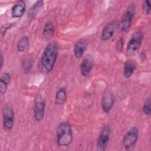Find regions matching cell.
Here are the masks:
<instances>
[{"mask_svg": "<svg viewBox=\"0 0 151 151\" xmlns=\"http://www.w3.org/2000/svg\"><path fill=\"white\" fill-rule=\"evenodd\" d=\"M58 54V47L54 42L49 43L45 48L40 62V70L43 74L51 72Z\"/></svg>", "mask_w": 151, "mask_h": 151, "instance_id": "cell-1", "label": "cell"}, {"mask_svg": "<svg viewBox=\"0 0 151 151\" xmlns=\"http://www.w3.org/2000/svg\"><path fill=\"white\" fill-rule=\"evenodd\" d=\"M57 143L59 146H68L73 140L71 125L67 122H61L57 129Z\"/></svg>", "mask_w": 151, "mask_h": 151, "instance_id": "cell-2", "label": "cell"}, {"mask_svg": "<svg viewBox=\"0 0 151 151\" xmlns=\"http://www.w3.org/2000/svg\"><path fill=\"white\" fill-rule=\"evenodd\" d=\"M143 38V35L140 31H137L133 34L127 45V53L129 55H134L139 51Z\"/></svg>", "mask_w": 151, "mask_h": 151, "instance_id": "cell-3", "label": "cell"}, {"mask_svg": "<svg viewBox=\"0 0 151 151\" xmlns=\"http://www.w3.org/2000/svg\"><path fill=\"white\" fill-rule=\"evenodd\" d=\"M139 137V129L137 127H132L124 136L122 143L126 150L132 149L136 145Z\"/></svg>", "mask_w": 151, "mask_h": 151, "instance_id": "cell-4", "label": "cell"}, {"mask_svg": "<svg viewBox=\"0 0 151 151\" xmlns=\"http://www.w3.org/2000/svg\"><path fill=\"white\" fill-rule=\"evenodd\" d=\"M135 13V8L134 4L130 5L123 15L122 19L119 24V28L122 32H127L129 30L131 25L132 20Z\"/></svg>", "mask_w": 151, "mask_h": 151, "instance_id": "cell-5", "label": "cell"}, {"mask_svg": "<svg viewBox=\"0 0 151 151\" xmlns=\"http://www.w3.org/2000/svg\"><path fill=\"white\" fill-rule=\"evenodd\" d=\"M2 124L4 129L10 131L14 124V111L10 106H5L2 109Z\"/></svg>", "mask_w": 151, "mask_h": 151, "instance_id": "cell-6", "label": "cell"}, {"mask_svg": "<svg viewBox=\"0 0 151 151\" xmlns=\"http://www.w3.org/2000/svg\"><path fill=\"white\" fill-rule=\"evenodd\" d=\"M111 129L109 126H105L101 130L97 140V150L104 151L107 148L110 140Z\"/></svg>", "mask_w": 151, "mask_h": 151, "instance_id": "cell-7", "label": "cell"}, {"mask_svg": "<svg viewBox=\"0 0 151 151\" xmlns=\"http://www.w3.org/2000/svg\"><path fill=\"white\" fill-rule=\"evenodd\" d=\"M45 103L44 99L41 97H37L33 107L34 118L36 122H40L43 119L45 114Z\"/></svg>", "mask_w": 151, "mask_h": 151, "instance_id": "cell-8", "label": "cell"}, {"mask_svg": "<svg viewBox=\"0 0 151 151\" xmlns=\"http://www.w3.org/2000/svg\"><path fill=\"white\" fill-rule=\"evenodd\" d=\"M115 98L113 94L110 91H106L101 98V107L106 113H109L114 104Z\"/></svg>", "mask_w": 151, "mask_h": 151, "instance_id": "cell-9", "label": "cell"}, {"mask_svg": "<svg viewBox=\"0 0 151 151\" xmlns=\"http://www.w3.org/2000/svg\"><path fill=\"white\" fill-rule=\"evenodd\" d=\"M117 28V22L114 21H111L108 22L103 28L100 38L103 41H106L110 40L114 34Z\"/></svg>", "mask_w": 151, "mask_h": 151, "instance_id": "cell-10", "label": "cell"}, {"mask_svg": "<svg viewBox=\"0 0 151 151\" xmlns=\"http://www.w3.org/2000/svg\"><path fill=\"white\" fill-rule=\"evenodd\" d=\"M87 47V42L86 40L81 38L77 41L73 48L74 55L75 58L78 59L83 57L85 51L86 50Z\"/></svg>", "mask_w": 151, "mask_h": 151, "instance_id": "cell-11", "label": "cell"}, {"mask_svg": "<svg viewBox=\"0 0 151 151\" xmlns=\"http://www.w3.org/2000/svg\"><path fill=\"white\" fill-rule=\"evenodd\" d=\"M26 10V3L24 1H19L15 3L11 9V15L13 18H21Z\"/></svg>", "mask_w": 151, "mask_h": 151, "instance_id": "cell-12", "label": "cell"}, {"mask_svg": "<svg viewBox=\"0 0 151 151\" xmlns=\"http://www.w3.org/2000/svg\"><path fill=\"white\" fill-rule=\"evenodd\" d=\"M93 61L89 58H84L82 60L80 65L81 74L83 77L88 76L93 69Z\"/></svg>", "mask_w": 151, "mask_h": 151, "instance_id": "cell-13", "label": "cell"}, {"mask_svg": "<svg viewBox=\"0 0 151 151\" xmlns=\"http://www.w3.org/2000/svg\"><path fill=\"white\" fill-rule=\"evenodd\" d=\"M136 68V63L132 60L126 61L123 67V76L126 78H129L133 74Z\"/></svg>", "mask_w": 151, "mask_h": 151, "instance_id": "cell-14", "label": "cell"}, {"mask_svg": "<svg viewBox=\"0 0 151 151\" xmlns=\"http://www.w3.org/2000/svg\"><path fill=\"white\" fill-rule=\"evenodd\" d=\"M11 80V76L9 73H4L0 78V93L1 95H3L6 91L8 86L10 83Z\"/></svg>", "mask_w": 151, "mask_h": 151, "instance_id": "cell-15", "label": "cell"}, {"mask_svg": "<svg viewBox=\"0 0 151 151\" xmlns=\"http://www.w3.org/2000/svg\"><path fill=\"white\" fill-rule=\"evenodd\" d=\"M67 90L64 87L60 88L55 96V104L57 106L63 105L67 100Z\"/></svg>", "mask_w": 151, "mask_h": 151, "instance_id": "cell-16", "label": "cell"}, {"mask_svg": "<svg viewBox=\"0 0 151 151\" xmlns=\"http://www.w3.org/2000/svg\"><path fill=\"white\" fill-rule=\"evenodd\" d=\"M55 31V27L54 25L51 21H48L45 23L43 31L42 36L43 38L45 40H49L54 35Z\"/></svg>", "mask_w": 151, "mask_h": 151, "instance_id": "cell-17", "label": "cell"}, {"mask_svg": "<svg viewBox=\"0 0 151 151\" xmlns=\"http://www.w3.org/2000/svg\"><path fill=\"white\" fill-rule=\"evenodd\" d=\"M44 5L43 1H38L32 6L29 11V17L31 18H34L41 11Z\"/></svg>", "mask_w": 151, "mask_h": 151, "instance_id": "cell-18", "label": "cell"}, {"mask_svg": "<svg viewBox=\"0 0 151 151\" xmlns=\"http://www.w3.org/2000/svg\"><path fill=\"white\" fill-rule=\"evenodd\" d=\"M29 39L28 36L24 35L22 37L18 42V44L17 45V51L19 52H22L25 51L28 48L29 45Z\"/></svg>", "mask_w": 151, "mask_h": 151, "instance_id": "cell-19", "label": "cell"}, {"mask_svg": "<svg viewBox=\"0 0 151 151\" xmlns=\"http://www.w3.org/2000/svg\"><path fill=\"white\" fill-rule=\"evenodd\" d=\"M33 59L31 57H27L25 58L22 63V67L23 70V72L25 74H27L29 73L31 70L32 69L33 65Z\"/></svg>", "mask_w": 151, "mask_h": 151, "instance_id": "cell-20", "label": "cell"}, {"mask_svg": "<svg viewBox=\"0 0 151 151\" xmlns=\"http://www.w3.org/2000/svg\"><path fill=\"white\" fill-rule=\"evenodd\" d=\"M142 111L143 113L148 116H150L151 114V107H150V99H147L145 101L143 107Z\"/></svg>", "mask_w": 151, "mask_h": 151, "instance_id": "cell-21", "label": "cell"}, {"mask_svg": "<svg viewBox=\"0 0 151 151\" xmlns=\"http://www.w3.org/2000/svg\"><path fill=\"white\" fill-rule=\"evenodd\" d=\"M143 11L145 15H150L151 9H150V2L149 0H146L143 1L142 5Z\"/></svg>", "mask_w": 151, "mask_h": 151, "instance_id": "cell-22", "label": "cell"}, {"mask_svg": "<svg viewBox=\"0 0 151 151\" xmlns=\"http://www.w3.org/2000/svg\"><path fill=\"white\" fill-rule=\"evenodd\" d=\"M123 44H124V40L123 38H120L116 43V48L118 51H121L123 48Z\"/></svg>", "mask_w": 151, "mask_h": 151, "instance_id": "cell-23", "label": "cell"}, {"mask_svg": "<svg viewBox=\"0 0 151 151\" xmlns=\"http://www.w3.org/2000/svg\"><path fill=\"white\" fill-rule=\"evenodd\" d=\"M4 55L2 54V53L0 55V69L1 70L3 67V65H4Z\"/></svg>", "mask_w": 151, "mask_h": 151, "instance_id": "cell-24", "label": "cell"}]
</instances>
